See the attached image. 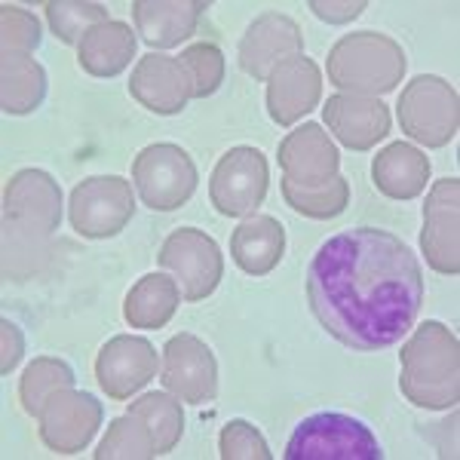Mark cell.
I'll list each match as a JSON object with an SVG mask.
<instances>
[{
    "instance_id": "1f68e13d",
    "label": "cell",
    "mask_w": 460,
    "mask_h": 460,
    "mask_svg": "<svg viewBox=\"0 0 460 460\" xmlns=\"http://www.w3.org/2000/svg\"><path fill=\"white\" fill-rule=\"evenodd\" d=\"M0 25H4V53L28 56L40 47L43 31L34 13L22 10L16 4H4L0 6Z\"/></svg>"
},
{
    "instance_id": "83f0119b",
    "label": "cell",
    "mask_w": 460,
    "mask_h": 460,
    "mask_svg": "<svg viewBox=\"0 0 460 460\" xmlns=\"http://www.w3.org/2000/svg\"><path fill=\"white\" fill-rule=\"evenodd\" d=\"M283 197L295 212L304 215V218L329 221V218H338V215L350 206V181H347L344 175H338L325 184L304 188V184H295V181H288V178H283Z\"/></svg>"
},
{
    "instance_id": "7a4b0ae2",
    "label": "cell",
    "mask_w": 460,
    "mask_h": 460,
    "mask_svg": "<svg viewBox=\"0 0 460 460\" xmlns=\"http://www.w3.org/2000/svg\"><path fill=\"white\" fill-rule=\"evenodd\" d=\"M399 390L411 405L445 411L460 402V344L448 325L427 319L399 353Z\"/></svg>"
},
{
    "instance_id": "8992f818",
    "label": "cell",
    "mask_w": 460,
    "mask_h": 460,
    "mask_svg": "<svg viewBox=\"0 0 460 460\" xmlns=\"http://www.w3.org/2000/svg\"><path fill=\"white\" fill-rule=\"evenodd\" d=\"M199 181L197 163L178 145L157 142L138 151L132 160V184L147 209L175 212L194 197Z\"/></svg>"
},
{
    "instance_id": "603a6c76",
    "label": "cell",
    "mask_w": 460,
    "mask_h": 460,
    "mask_svg": "<svg viewBox=\"0 0 460 460\" xmlns=\"http://www.w3.org/2000/svg\"><path fill=\"white\" fill-rule=\"evenodd\" d=\"M136 34L126 22H102L89 28L84 40L77 43V65L89 77H117L136 58Z\"/></svg>"
},
{
    "instance_id": "277c9868",
    "label": "cell",
    "mask_w": 460,
    "mask_h": 460,
    "mask_svg": "<svg viewBox=\"0 0 460 460\" xmlns=\"http://www.w3.org/2000/svg\"><path fill=\"white\" fill-rule=\"evenodd\" d=\"M286 460H381L384 448L359 418L319 411L304 418L288 439Z\"/></svg>"
},
{
    "instance_id": "836d02e7",
    "label": "cell",
    "mask_w": 460,
    "mask_h": 460,
    "mask_svg": "<svg viewBox=\"0 0 460 460\" xmlns=\"http://www.w3.org/2000/svg\"><path fill=\"white\" fill-rule=\"evenodd\" d=\"M366 6H368L366 0H341V4H332V0H310V10H314L323 22H329V25L353 22L356 16H362Z\"/></svg>"
},
{
    "instance_id": "4dcf8cb0",
    "label": "cell",
    "mask_w": 460,
    "mask_h": 460,
    "mask_svg": "<svg viewBox=\"0 0 460 460\" xmlns=\"http://www.w3.org/2000/svg\"><path fill=\"white\" fill-rule=\"evenodd\" d=\"M178 58H181L184 71L190 77L194 99H206V95L218 93V86L225 84V53L215 43H194Z\"/></svg>"
},
{
    "instance_id": "5b68a950",
    "label": "cell",
    "mask_w": 460,
    "mask_h": 460,
    "mask_svg": "<svg viewBox=\"0 0 460 460\" xmlns=\"http://www.w3.org/2000/svg\"><path fill=\"white\" fill-rule=\"evenodd\" d=\"M396 114L408 138L427 147H445L460 126L457 89L436 74H418L399 95Z\"/></svg>"
},
{
    "instance_id": "cb8c5ba5",
    "label": "cell",
    "mask_w": 460,
    "mask_h": 460,
    "mask_svg": "<svg viewBox=\"0 0 460 460\" xmlns=\"http://www.w3.org/2000/svg\"><path fill=\"white\" fill-rule=\"evenodd\" d=\"M178 304H181V292H178L175 279L169 273H147L126 292L123 319L132 329L154 332L175 316Z\"/></svg>"
},
{
    "instance_id": "4316f807",
    "label": "cell",
    "mask_w": 460,
    "mask_h": 460,
    "mask_svg": "<svg viewBox=\"0 0 460 460\" xmlns=\"http://www.w3.org/2000/svg\"><path fill=\"white\" fill-rule=\"evenodd\" d=\"M74 381L77 377H74L71 366L65 359H58V356H37L19 381V402L25 408V414L37 418L43 411V405L49 402V396H56L58 390L74 387Z\"/></svg>"
},
{
    "instance_id": "30bf717a",
    "label": "cell",
    "mask_w": 460,
    "mask_h": 460,
    "mask_svg": "<svg viewBox=\"0 0 460 460\" xmlns=\"http://www.w3.org/2000/svg\"><path fill=\"white\" fill-rule=\"evenodd\" d=\"M102 420H105V408L93 393L84 390H58L56 396H49V402L43 405V411L37 414V433L40 442L56 455H80L93 436L99 433Z\"/></svg>"
},
{
    "instance_id": "7402d4cb",
    "label": "cell",
    "mask_w": 460,
    "mask_h": 460,
    "mask_svg": "<svg viewBox=\"0 0 460 460\" xmlns=\"http://www.w3.org/2000/svg\"><path fill=\"white\" fill-rule=\"evenodd\" d=\"M372 181L390 199H414L427 190L429 160L414 145L393 142L372 160Z\"/></svg>"
},
{
    "instance_id": "6da1fadb",
    "label": "cell",
    "mask_w": 460,
    "mask_h": 460,
    "mask_svg": "<svg viewBox=\"0 0 460 460\" xmlns=\"http://www.w3.org/2000/svg\"><path fill=\"white\" fill-rule=\"evenodd\" d=\"M307 304L338 344L375 353L414 325L424 304V270L390 230L347 227L310 258Z\"/></svg>"
},
{
    "instance_id": "d6a6232c",
    "label": "cell",
    "mask_w": 460,
    "mask_h": 460,
    "mask_svg": "<svg viewBox=\"0 0 460 460\" xmlns=\"http://www.w3.org/2000/svg\"><path fill=\"white\" fill-rule=\"evenodd\" d=\"M221 460H270L273 451L267 448L264 436L249 420H230L218 436Z\"/></svg>"
},
{
    "instance_id": "5bb4252c",
    "label": "cell",
    "mask_w": 460,
    "mask_h": 460,
    "mask_svg": "<svg viewBox=\"0 0 460 460\" xmlns=\"http://www.w3.org/2000/svg\"><path fill=\"white\" fill-rule=\"evenodd\" d=\"M157 377V347L138 335L111 338L95 356V381L114 402H126Z\"/></svg>"
},
{
    "instance_id": "52a82bcc",
    "label": "cell",
    "mask_w": 460,
    "mask_h": 460,
    "mask_svg": "<svg viewBox=\"0 0 460 460\" xmlns=\"http://www.w3.org/2000/svg\"><path fill=\"white\" fill-rule=\"evenodd\" d=\"M157 261L172 273L184 301H206L225 277V255L206 230L178 227L163 240Z\"/></svg>"
},
{
    "instance_id": "9c48e42d",
    "label": "cell",
    "mask_w": 460,
    "mask_h": 460,
    "mask_svg": "<svg viewBox=\"0 0 460 460\" xmlns=\"http://www.w3.org/2000/svg\"><path fill=\"white\" fill-rule=\"evenodd\" d=\"M267 184H270V172H267V160L258 147L240 145L215 163L209 178V199L215 212L225 218H243L252 215L267 197Z\"/></svg>"
},
{
    "instance_id": "d6986e66",
    "label": "cell",
    "mask_w": 460,
    "mask_h": 460,
    "mask_svg": "<svg viewBox=\"0 0 460 460\" xmlns=\"http://www.w3.org/2000/svg\"><path fill=\"white\" fill-rule=\"evenodd\" d=\"M277 160L279 169H283V178L304 184V188H314V184H325L332 178H338L341 166L338 147L319 123H304L295 132H288L279 142Z\"/></svg>"
},
{
    "instance_id": "484cf974",
    "label": "cell",
    "mask_w": 460,
    "mask_h": 460,
    "mask_svg": "<svg viewBox=\"0 0 460 460\" xmlns=\"http://www.w3.org/2000/svg\"><path fill=\"white\" fill-rule=\"evenodd\" d=\"M129 414L145 420V427L151 429L154 451L169 455L184 433V411H181V399L169 396V393H145L142 399L129 402Z\"/></svg>"
},
{
    "instance_id": "e0dca14e",
    "label": "cell",
    "mask_w": 460,
    "mask_h": 460,
    "mask_svg": "<svg viewBox=\"0 0 460 460\" xmlns=\"http://www.w3.org/2000/svg\"><path fill=\"white\" fill-rule=\"evenodd\" d=\"M323 120L329 132L350 151H372L381 138L390 136V108L372 95L338 93L325 102Z\"/></svg>"
},
{
    "instance_id": "e575fe53",
    "label": "cell",
    "mask_w": 460,
    "mask_h": 460,
    "mask_svg": "<svg viewBox=\"0 0 460 460\" xmlns=\"http://www.w3.org/2000/svg\"><path fill=\"white\" fill-rule=\"evenodd\" d=\"M0 338H4V350H0V375H10L19 366L22 353H25V338H22L19 325L10 319H0Z\"/></svg>"
},
{
    "instance_id": "d4e9b609",
    "label": "cell",
    "mask_w": 460,
    "mask_h": 460,
    "mask_svg": "<svg viewBox=\"0 0 460 460\" xmlns=\"http://www.w3.org/2000/svg\"><path fill=\"white\" fill-rule=\"evenodd\" d=\"M47 99V71L31 56L4 53V95L0 108L4 114L22 117L31 114Z\"/></svg>"
},
{
    "instance_id": "8fae6325",
    "label": "cell",
    "mask_w": 460,
    "mask_h": 460,
    "mask_svg": "<svg viewBox=\"0 0 460 460\" xmlns=\"http://www.w3.org/2000/svg\"><path fill=\"white\" fill-rule=\"evenodd\" d=\"M160 381L172 396H178L188 405L212 402L215 393H218V362H215V353L206 347V341L188 335V332L169 338L166 347H163Z\"/></svg>"
},
{
    "instance_id": "4fadbf2b",
    "label": "cell",
    "mask_w": 460,
    "mask_h": 460,
    "mask_svg": "<svg viewBox=\"0 0 460 460\" xmlns=\"http://www.w3.org/2000/svg\"><path fill=\"white\" fill-rule=\"evenodd\" d=\"M420 249L436 273L457 277L460 273V181L442 178L429 188L424 203V230Z\"/></svg>"
},
{
    "instance_id": "ac0fdd59",
    "label": "cell",
    "mask_w": 460,
    "mask_h": 460,
    "mask_svg": "<svg viewBox=\"0 0 460 460\" xmlns=\"http://www.w3.org/2000/svg\"><path fill=\"white\" fill-rule=\"evenodd\" d=\"M323 99V71L314 58L295 56L267 77V114L277 126H295Z\"/></svg>"
},
{
    "instance_id": "ba28073f",
    "label": "cell",
    "mask_w": 460,
    "mask_h": 460,
    "mask_svg": "<svg viewBox=\"0 0 460 460\" xmlns=\"http://www.w3.org/2000/svg\"><path fill=\"white\" fill-rule=\"evenodd\" d=\"M71 227L84 240L117 236L136 215L132 181L120 175H89L71 190Z\"/></svg>"
},
{
    "instance_id": "3957f363",
    "label": "cell",
    "mask_w": 460,
    "mask_h": 460,
    "mask_svg": "<svg viewBox=\"0 0 460 460\" xmlns=\"http://www.w3.org/2000/svg\"><path fill=\"white\" fill-rule=\"evenodd\" d=\"M405 49L377 31L344 34L329 49V84L350 95H387L405 77Z\"/></svg>"
},
{
    "instance_id": "ffe728a7",
    "label": "cell",
    "mask_w": 460,
    "mask_h": 460,
    "mask_svg": "<svg viewBox=\"0 0 460 460\" xmlns=\"http://www.w3.org/2000/svg\"><path fill=\"white\" fill-rule=\"evenodd\" d=\"M206 10H209L206 0H136L132 22L151 49H172L194 37Z\"/></svg>"
},
{
    "instance_id": "f1b7e54d",
    "label": "cell",
    "mask_w": 460,
    "mask_h": 460,
    "mask_svg": "<svg viewBox=\"0 0 460 460\" xmlns=\"http://www.w3.org/2000/svg\"><path fill=\"white\" fill-rule=\"evenodd\" d=\"M147 457H157L151 429L145 427L142 418H136L129 411L123 418L111 420L105 439L95 448V460H147Z\"/></svg>"
},
{
    "instance_id": "f546056e",
    "label": "cell",
    "mask_w": 460,
    "mask_h": 460,
    "mask_svg": "<svg viewBox=\"0 0 460 460\" xmlns=\"http://www.w3.org/2000/svg\"><path fill=\"white\" fill-rule=\"evenodd\" d=\"M43 10H47L49 31L62 43H74V47L84 40V34L89 28L102 25V22H111L105 6L89 4V0H49Z\"/></svg>"
},
{
    "instance_id": "2e32d148",
    "label": "cell",
    "mask_w": 460,
    "mask_h": 460,
    "mask_svg": "<svg viewBox=\"0 0 460 460\" xmlns=\"http://www.w3.org/2000/svg\"><path fill=\"white\" fill-rule=\"evenodd\" d=\"M129 95L151 114L172 117L188 108V102L194 99V89H190V77L181 58L147 53L145 58H138L129 77Z\"/></svg>"
},
{
    "instance_id": "7c38bea8",
    "label": "cell",
    "mask_w": 460,
    "mask_h": 460,
    "mask_svg": "<svg viewBox=\"0 0 460 460\" xmlns=\"http://www.w3.org/2000/svg\"><path fill=\"white\" fill-rule=\"evenodd\" d=\"M6 225L49 236L62 225V188L43 169H19L4 188Z\"/></svg>"
},
{
    "instance_id": "9a60e30c",
    "label": "cell",
    "mask_w": 460,
    "mask_h": 460,
    "mask_svg": "<svg viewBox=\"0 0 460 460\" xmlns=\"http://www.w3.org/2000/svg\"><path fill=\"white\" fill-rule=\"evenodd\" d=\"M295 56H304V34L298 22L286 13H261L246 28L240 49H236L240 68L255 80H267Z\"/></svg>"
},
{
    "instance_id": "44dd1931",
    "label": "cell",
    "mask_w": 460,
    "mask_h": 460,
    "mask_svg": "<svg viewBox=\"0 0 460 460\" xmlns=\"http://www.w3.org/2000/svg\"><path fill=\"white\" fill-rule=\"evenodd\" d=\"M230 255L249 277H267L286 255V227L273 215H249L230 236Z\"/></svg>"
}]
</instances>
